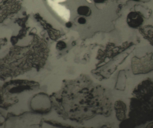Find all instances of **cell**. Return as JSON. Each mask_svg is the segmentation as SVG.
<instances>
[{"label": "cell", "mask_w": 153, "mask_h": 128, "mask_svg": "<svg viewBox=\"0 0 153 128\" xmlns=\"http://www.w3.org/2000/svg\"><path fill=\"white\" fill-rule=\"evenodd\" d=\"M39 88L37 82L26 80H11L5 83L0 88V107L6 110H13L18 105H28L30 100Z\"/></svg>", "instance_id": "cell-1"}, {"label": "cell", "mask_w": 153, "mask_h": 128, "mask_svg": "<svg viewBox=\"0 0 153 128\" xmlns=\"http://www.w3.org/2000/svg\"><path fill=\"white\" fill-rule=\"evenodd\" d=\"M77 12L79 15L85 16H89L91 13V11L90 7L85 5L79 6L77 8Z\"/></svg>", "instance_id": "cell-4"}, {"label": "cell", "mask_w": 153, "mask_h": 128, "mask_svg": "<svg viewBox=\"0 0 153 128\" xmlns=\"http://www.w3.org/2000/svg\"><path fill=\"white\" fill-rule=\"evenodd\" d=\"M146 30V31H144V32H143L144 37L150 42L153 43V28H151V29Z\"/></svg>", "instance_id": "cell-5"}, {"label": "cell", "mask_w": 153, "mask_h": 128, "mask_svg": "<svg viewBox=\"0 0 153 128\" xmlns=\"http://www.w3.org/2000/svg\"><path fill=\"white\" fill-rule=\"evenodd\" d=\"M134 0L136 1H138L139 0Z\"/></svg>", "instance_id": "cell-11"}, {"label": "cell", "mask_w": 153, "mask_h": 128, "mask_svg": "<svg viewBox=\"0 0 153 128\" xmlns=\"http://www.w3.org/2000/svg\"><path fill=\"white\" fill-rule=\"evenodd\" d=\"M66 27L68 28H70L72 26V24L71 22H68L66 24Z\"/></svg>", "instance_id": "cell-9"}, {"label": "cell", "mask_w": 153, "mask_h": 128, "mask_svg": "<svg viewBox=\"0 0 153 128\" xmlns=\"http://www.w3.org/2000/svg\"><path fill=\"white\" fill-rule=\"evenodd\" d=\"M106 0H93L95 3L97 4L103 3Z\"/></svg>", "instance_id": "cell-8"}, {"label": "cell", "mask_w": 153, "mask_h": 128, "mask_svg": "<svg viewBox=\"0 0 153 128\" xmlns=\"http://www.w3.org/2000/svg\"><path fill=\"white\" fill-rule=\"evenodd\" d=\"M30 107L32 112L38 114L48 113L52 107L50 96L43 92L35 94L30 100Z\"/></svg>", "instance_id": "cell-2"}, {"label": "cell", "mask_w": 153, "mask_h": 128, "mask_svg": "<svg viewBox=\"0 0 153 128\" xmlns=\"http://www.w3.org/2000/svg\"><path fill=\"white\" fill-rule=\"evenodd\" d=\"M58 45V48L61 50L65 48L66 47V44L63 41L59 42Z\"/></svg>", "instance_id": "cell-7"}, {"label": "cell", "mask_w": 153, "mask_h": 128, "mask_svg": "<svg viewBox=\"0 0 153 128\" xmlns=\"http://www.w3.org/2000/svg\"><path fill=\"white\" fill-rule=\"evenodd\" d=\"M87 21L86 19L83 17H79L78 20L77 22L80 24L84 25L86 22Z\"/></svg>", "instance_id": "cell-6"}, {"label": "cell", "mask_w": 153, "mask_h": 128, "mask_svg": "<svg viewBox=\"0 0 153 128\" xmlns=\"http://www.w3.org/2000/svg\"><path fill=\"white\" fill-rule=\"evenodd\" d=\"M55 2L59 3L62 1L63 0H53Z\"/></svg>", "instance_id": "cell-10"}, {"label": "cell", "mask_w": 153, "mask_h": 128, "mask_svg": "<svg viewBox=\"0 0 153 128\" xmlns=\"http://www.w3.org/2000/svg\"><path fill=\"white\" fill-rule=\"evenodd\" d=\"M143 16L138 12H131L127 15L126 21L130 27L136 28L141 25L143 22Z\"/></svg>", "instance_id": "cell-3"}]
</instances>
